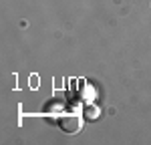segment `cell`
<instances>
[{
	"mask_svg": "<svg viewBox=\"0 0 151 145\" xmlns=\"http://www.w3.org/2000/svg\"><path fill=\"white\" fill-rule=\"evenodd\" d=\"M60 129L67 133H79L83 127V119L81 117H77V115H67V117H63L60 119Z\"/></svg>",
	"mask_w": 151,
	"mask_h": 145,
	"instance_id": "obj_1",
	"label": "cell"
},
{
	"mask_svg": "<svg viewBox=\"0 0 151 145\" xmlns=\"http://www.w3.org/2000/svg\"><path fill=\"white\" fill-rule=\"evenodd\" d=\"M95 115H97V111H95V109H89V111H87V117H95Z\"/></svg>",
	"mask_w": 151,
	"mask_h": 145,
	"instance_id": "obj_2",
	"label": "cell"
}]
</instances>
